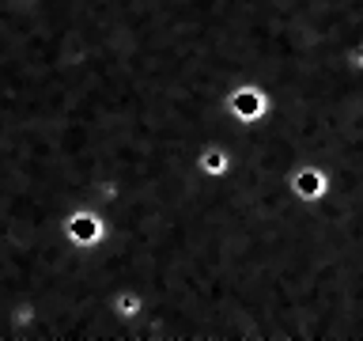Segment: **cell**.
<instances>
[{
  "instance_id": "obj_1",
  "label": "cell",
  "mask_w": 363,
  "mask_h": 341,
  "mask_svg": "<svg viewBox=\"0 0 363 341\" xmlns=\"http://www.w3.org/2000/svg\"><path fill=\"white\" fill-rule=\"evenodd\" d=\"M204 156H208L204 159V170H223V163H227L223 152H204Z\"/></svg>"
}]
</instances>
